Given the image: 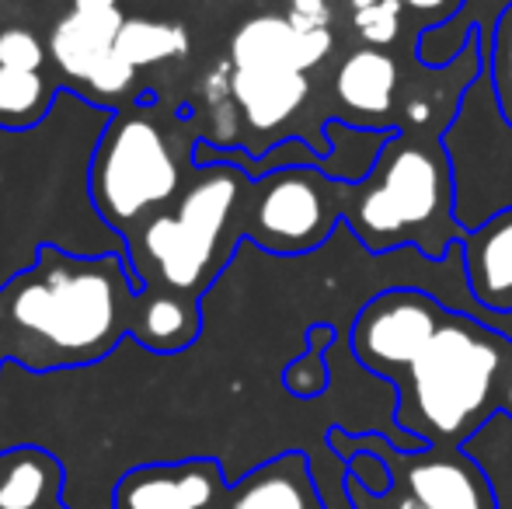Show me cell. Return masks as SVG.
<instances>
[{"mask_svg": "<svg viewBox=\"0 0 512 509\" xmlns=\"http://www.w3.org/2000/svg\"><path fill=\"white\" fill-rule=\"evenodd\" d=\"M143 283L119 252L74 255L39 245L35 262L0 286V370L88 367L133 335Z\"/></svg>", "mask_w": 512, "mask_h": 509, "instance_id": "1", "label": "cell"}, {"mask_svg": "<svg viewBox=\"0 0 512 509\" xmlns=\"http://www.w3.org/2000/svg\"><path fill=\"white\" fill-rule=\"evenodd\" d=\"M345 227L370 255L401 248H415L429 262L450 255L464 231L443 133L394 129L373 175L349 189Z\"/></svg>", "mask_w": 512, "mask_h": 509, "instance_id": "2", "label": "cell"}, {"mask_svg": "<svg viewBox=\"0 0 512 509\" xmlns=\"http://www.w3.org/2000/svg\"><path fill=\"white\" fill-rule=\"evenodd\" d=\"M196 136L185 112H168L154 95L122 105L91 150L88 196L108 231L126 238L182 196L196 171Z\"/></svg>", "mask_w": 512, "mask_h": 509, "instance_id": "3", "label": "cell"}, {"mask_svg": "<svg viewBox=\"0 0 512 509\" xmlns=\"http://www.w3.org/2000/svg\"><path fill=\"white\" fill-rule=\"evenodd\" d=\"M244 185L248 175L234 164H196L182 196L126 238L129 269L143 290L206 300L244 245L237 234Z\"/></svg>", "mask_w": 512, "mask_h": 509, "instance_id": "4", "label": "cell"}, {"mask_svg": "<svg viewBox=\"0 0 512 509\" xmlns=\"http://www.w3.org/2000/svg\"><path fill=\"white\" fill-rule=\"evenodd\" d=\"M512 342L485 321L446 311L443 325L405 370L408 401L401 419H418L436 436H460L495 398Z\"/></svg>", "mask_w": 512, "mask_h": 509, "instance_id": "5", "label": "cell"}, {"mask_svg": "<svg viewBox=\"0 0 512 509\" xmlns=\"http://www.w3.org/2000/svg\"><path fill=\"white\" fill-rule=\"evenodd\" d=\"M349 189L317 168H279L248 178L237 203V234L272 258L317 255L345 224Z\"/></svg>", "mask_w": 512, "mask_h": 509, "instance_id": "6", "label": "cell"}, {"mask_svg": "<svg viewBox=\"0 0 512 509\" xmlns=\"http://www.w3.org/2000/svg\"><path fill=\"white\" fill-rule=\"evenodd\" d=\"M443 147L453 164L460 231H474L495 213L512 210V126L485 70L443 129Z\"/></svg>", "mask_w": 512, "mask_h": 509, "instance_id": "7", "label": "cell"}, {"mask_svg": "<svg viewBox=\"0 0 512 509\" xmlns=\"http://www.w3.org/2000/svg\"><path fill=\"white\" fill-rule=\"evenodd\" d=\"M446 311L450 307H443L429 290H418V286L373 293L349 325L352 356L373 374L398 377L429 346Z\"/></svg>", "mask_w": 512, "mask_h": 509, "instance_id": "8", "label": "cell"}, {"mask_svg": "<svg viewBox=\"0 0 512 509\" xmlns=\"http://www.w3.org/2000/svg\"><path fill=\"white\" fill-rule=\"evenodd\" d=\"M227 485L209 457L175 464H143L119 478L115 509H223Z\"/></svg>", "mask_w": 512, "mask_h": 509, "instance_id": "9", "label": "cell"}, {"mask_svg": "<svg viewBox=\"0 0 512 509\" xmlns=\"http://www.w3.org/2000/svg\"><path fill=\"white\" fill-rule=\"evenodd\" d=\"M335 35L331 28H300L283 14H258L244 21L230 39L227 63L234 70H300L310 74L328 60Z\"/></svg>", "mask_w": 512, "mask_h": 509, "instance_id": "10", "label": "cell"}, {"mask_svg": "<svg viewBox=\"0 0 512 509\" xmlns=\"http://www.w3.org/2000/svg\"><path fill=\"white\" fill-rule=\"evenodd\" d=\"M126 14L119 7H70L49 32V60L60 81L88 88L115 56V39Z\"/></svg>", "mask_w": 512, "mask_h": 509, "instance_id": "11", "label": "cell"}, {"mask_svg": "<svg viewBox=\"0 0 512 509\" xmlns=\"http://www.w3.org/2000/svg\"><path fill=\"white\" fill-rule=\"evenodd\" d=\"M230 98L244 119V129L279 143V129L300 116L310 98V77L300 70H234Z\"/></svg>", "mask_w": 512, "mask_h": 509, "instance_id": "12", "label": "cell"}, {"mask_svg": "<svg viewBox=\"0 0 512 509\" xmlns=\"http://www.w3.org/2000/svg\"><path fill=\"white\" fill-rule=\"evenodd\" d=\"M460 248L471 297L492 314H512V210L464 231Z\"/></svg>", "mask_w": 512, "mask_h": 509, "instance_id": "13", "label": "cell"}, {"mask_svg": "<svg viewBox=\"0 0 512 509\" xmlns=\"http://www.w3.org/2000/svg\"><path fill=\"white\" fill-rule=\"evenodd\" d=\"M405 81L398 56H391L387 49H352L335 70V95L356 116L370 119V126H380L377 119H387L394 109V98Z\"/></svg>", "mask_w": 512, "mask_h": 509, "instance_id": "14", "label": "cell"}, {"mask_svg": "<svg viewBox=\"0 0 512 509\" xmlns=\"http://www.w3.org/2000/svg\"><path fill=\"white\" fill-rule=\"evenodd\" d=\"M203 318V300L178 297L168 290H143L133 307V335L129 339L150 353L175 356L199 339Z\"/></svg>", "mask_w": 512, "mask_h": 509, "instance_id": "15", "label": "cell"}, {"mask_svg": "<svg viewBox=\"0 0 512 509\" xmlns=\"http://www.w3.org/2000/svg\"><path fill=\"white\" fill-rule=\"evenodd\" d=\"M223 509H321L304 454H283L227 489Z\"/></svg>", "mask_w": 512, "mask_h": 509, "instance_id": "16", "label": "cell"}, {"mask_svg": "<svg viewBox=\"0 0 512 509\" xmlns=\"http://www.w3.org/2000/svg\"><path fill=\"white\" fill-rule=\"evenodd\" d=\"M391 136H394L391 126H356V123H342V119H328L321 126L324 157L317 171H324L335 182L359 185L363 178L373 175V168H377Z\"/></svg>", "mask_w": 512, "mask_h": 509, "instance_id": "17", "label": "cell"}, {"mask_svg": "<svg viewBox=\"0 0 512 509\" xmlns=\"http://www.w3.org/2000/svg\"><path fill=\"white\" fill-rule=\"evenodd\" d=\"M63 468L46 450H11L0 461V509H49L60 503Z\"/></svg>", "mask_w": 512, "mask_h": 509, "instance_id": "18", "label": "cell"}, {"mask_svg": "<svg viewBox=\"0 0 512 509\" xmlns=\"http://www.w3.org/2000/svg\"><path fill=\"white\" fill-rule=\"evenodd\" d=\"M509 4L512 0H467L457 18H450L439 28H429V32H418V39H415L418 63H422V67H446V63H453L471 46L474 35L488 46V32H492L495 18H499Z\"/></svg>", "mask_w": 512, "mask_h": 509, "instance_id": "19", "label": "cell"}, {"mask_svg": "<svg viewBox=\"0 0 512 509\" xmlns=\"http://www.w3.org/2000/svg\"><path fill=\"white\" fill-rule=\"evenodd\" d=\"M63 88L46 70H14L0 67V129L4 133H28L53 112Z\"/></svg>", "mask_w": 512, "mask_h": 509, "instance_id": "20", "label": "cell"}, {"mask_svg": "<svg viewBox=\"0 0 512 509\" xmlns=\"http://www.w3.org/2000/svg\"><path fill=\"white\" fill-rule=\"evenodd\" d=\"M408 485L422 509H481L478 475L467 464L450 461V457L411 464Z\"/></svg>", "mask_w": 512, "mask_h": 509, "instance_id": "21", "label": "cell"}, {"mask_svg": "<svg viewBox=\"0 0 512 509\" xmlns=\"http://www.w3.org/2000/svg\"><path fill=\"white\" fill-rule=\"evenodd\" d=\"M115 53L133 70L154 67V63L182 60L189 53V32L178 21L154 18H126L115 39Z\"/></svg>", "mask_w": 512, "mask_h": 509, "instance_id": "22", "label": "cell"}, {"mask_svg": "<svg viewBox=\"0 0 512 509\" xmlns=\"http://www.w3.org/2000/svg\"><path fill=\"white\" fill-rule=\"evenodd\" d=\"M352 28L373 49H387L401 39L405 28V4L401 0H349Z\"/></svg>", "mask_w": 512, "mask_h": 509, "instance_id": "23", "label": "cell"}, {"mask_svg": "<svg viewBox=\"0 0 512 509\" xmlns=\"http://www.w3.org/2000/svg\"><path fill=\"white\" fill-rule=\"evenodd\" d=\"M485 74L492 77V88L499 102L512 98V4L495 18L485 46Z\"/></svg>", "mask_w": 512, "mask_h": 509, "instance_id": "24", "label": "cell"}, {"mask_svg": "<svg viewBox=\"0 0 512 509\" xmlns=\"http://www.w3.org/2000/svg\"><path fill=\"white\" fill-rule=\"evenodd\" d=\"M401 4H405L408 14L418 18V32H429V28H439L450 18H457L467 0H401Z\"/></svg>", "mask_w": 512, "mask_h": 509, "instance_id": "25", "label": "cell"}, {"mask_svg": "<svg viewBox=\"0 0 512 509\" xmlns=\"http://www.w3.org/2000/svg\"><path fill=\"white\" fill-rule=\"evenodd\" d=\"M74 7H119V0H74Z\"/></svg>", "mask_w": 512, "mask_h": 509, "instance_id": "26", "label": "cell"}, {"mask_svg": "<svg viewBox=\"0 0 512 509\" xmlns=\"http://www.w3.org/2000/svg\"><path fill=\"white\" fill-rule=\"evenodd\" d=\"M49 509H67V506H63V503H56V506H49Z\"/></svg>", "mask_w": 512, "mask_h": 509, "instance_id": "27", "label": "cell"}, {"mask_svg": "<svg viewBox=\"0 0 512 509\" xmlns=\"http://www.w3.org/2000/svg\"><path fill=\"white\" fill-rule=\"evenodd\" d=\"M133 4H140V0H133Z\"/></svg>", "mask_w": 512, "mask_h": 509, "instance_id": "28", "label": "cell"}]
</instances>
